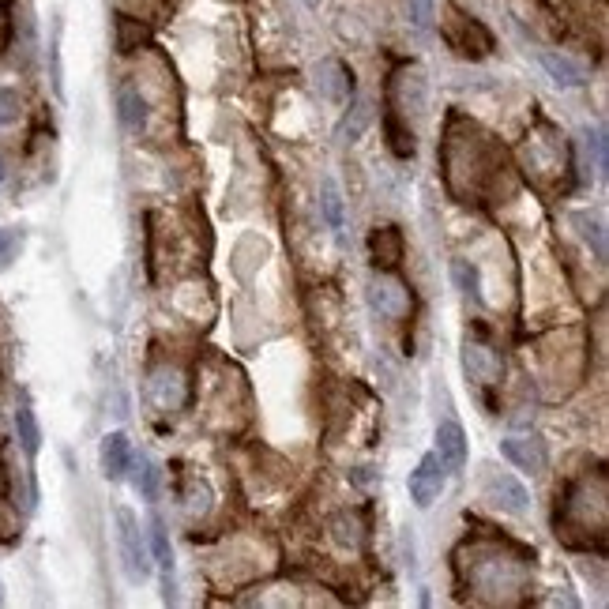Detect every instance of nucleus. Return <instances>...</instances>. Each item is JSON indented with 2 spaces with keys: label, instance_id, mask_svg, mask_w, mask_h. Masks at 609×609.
Listing matches in <instances>:
<instances>
[{
  "label": "nucleus",
  "instance_id": "obj_32",
  "mask_svg": "<svg viewBox=\"0 0 609 609\" xmlns=\"http://www.w3.org/2000/svg\"><path fill=\"white\" fill-rule=\"evenodd\" d=\"M0 602H4V583H0Z\"/></svg>",
  "mask_w": 609,
  "mask_h": 609
},
{
  "label": "nucleus",
  "instance_id": "obj_10",
  "mask_svg": "<svg viewBox=\"0 0 609 609\" xmlns=\"http://www.w3.org/2000/svg\"><path fill=\"white\" fill-rule=\"evenodd\" d=\"M437 455L448 467V474L467 467V433L459 422H440L437 425Z\"/></svg>",
  "mask_w": 609,
  "mask_h": 609
},
{
  "label": "nucleus",
  "instance_id": "obj_2",
  "mask_svg": "<svg viewBox=\"0 0 609 609\" xmlns=\"http://www.w3.org/2000/svg\"><path fill=\"white\" fill-rule=\"evenodd\" d=\"M444 485H448V467L440 463L437 452H425L422 459H418V467L410 470L406 489H410V500H414L418 508H433L440 500V493H444Z\"/></svg>",
  "mask_w": 609,
  "mask_h": 609
},
{
  "label": "nucleus",
  "instance_id": "obj_4",
  "mask_svg": "<svg viewBox=\"0 0 609 609\" xmlns=\"http://www.w3.org/2000/svg\"><path fill=\"white\" fill-rule=\"evenodd\" d=\"M316 91H320V98L331 102V106H346L350 94H354V72H350L343 61L324 57V61L316 64Z\"/></svg>",
  "mask_w": 609,
  "mask_h": 609
},
{
  "label": "nucleus",
  "instance_id": "obj_33",
  "mask_svg": "<svg viewBox=\"0 0 609 609\" xmlns=\"http://www.w3.org/2000/svg\"><path fill=\"white\" fill-rule=\"evenodd\" d=\"M0 181H4V166H0Z\"/></svg>",
  "mask_w": 609,
  "mask_h": 609
},
{
  "label": "nucleus",
  "instance_id": "obj_11",
  "mask_svg": "<svg viewBox=\"0 0 609 609\" xmlns=\"http://www.w3.org/2000/svg\"><path fill=\"white\" fill-rule=\"evenodd\" d=\"M538 64H542V72H546L557 87H568V91H576V87H587V72L579 68L572 57H564L557 49H542L538 53Z\"/></svg>",
  "mask_w": 609,
  "mask_h": 609
},
{
  "label": "nucleus",
  "instance_id": "obj_14",
  "mask_svg": "<svg viewBox=\"0 0 609 609\" xmlns=\"http://www.w3.org/2000/svg\"><path fill=\"white\" fill-rule=\"evenodd\" d=\"M128 482H132V489L140 493L143 500H155L158 497V482H162V470H158V463L151 459V455H136L132 452V463H128Z\"/></svg>",
  "mask_w": 609,
  "mask_h": 609
},
{
  "label": "nucleus",
  "instance_id": "obj_31",
  "mask_svg": "<svg viewBox=\"0 0 609 609\" xmlns=\"http://www.w3.org/2000/svg\"><path fill=\"white\" fill-rule=\"evenodd\" d=\"M301 4H305V8H320V0H301Z\"/></svg>",
  "mask_w": 609,
  "mask_h": 609
},
{
  "label": "nucleus",
  "instance_id": "obj_6",
  "mask_svg": "<svg viewBox=\"0 0 609 609\" xmlns=\"http://www.w3.org/2000/svg\"><path fill=\"white\" fill-rule=\"evenodd\" d=\"M500 455H504L512 467L527 470V474H542L549 463L546 444L538 437H504L500 440Z\"/></svg>",
  "mask_w": 609,
  "mask_h": 609
},
{
  "label": "nucleus",
  "instance_id": "obj_1",
  "mask_svg": "<svg viewBox=\"0 0 609 609\" xmlns=\"http://www.w3.org/2000/svg\"><path fill=\"white\" fill-rule=\"evenodd\" d=\"M117 546H121V568L132 583L151 576V553L143 542L140 519L132 516L128 508H117Z\"/></svg>",
  "mask_w": 609,
  "mask_h": 609
},
{
  "label": "nucleus",
  "instance_id": "obj_20",
  "mask_svg": "<svg viewBox=\"0 0 609 609\" xmlns=\"http://www.w3.org/2000/svg\"><path fill=\"white\" fill-rule=\"evenodd\" d=\"M16 433H19V444H23V452L38 455V448H42V429H38V418H34V410L27 403L16 410Z\"/></svg>",
  "mask_w": 609,
  "mask_h": 609
},
{
  "label": "nucleus",
  "instance_id": "obj_8",
  "mask_svg": "<svg viewBox=\"0 0 609 609\" xmlns=\"http://www.w3.org/2000/svg\"><path fill=\"white\" fill-rule=\"evenodd\" d=\"M452 16H455V23H459V38L452 34V46L459 49L463 57H470V61L489 57V53H493V34L485 31L474 16H463V12H452Z\"/></svg>",
  "mask_w": 609,
  "mask_h": 609
},
{
  "label": "nucleus",
  "instance_id": "obj_9",
  "mask_svg": "<svg viewBox=\"0 0 609 609\" xmlns=\"http://www.w3.org/2000/svg\"><path fill=\"white\" fill-rule=\"evenodd\" d=\"M128 463H132V440L125 433H106L102 448H98V467L110 482H125Z\"/></svg>",
  "mask_w": 609,
  "mask_h": 609
},
{
  "label": "nucleus",
  "instance_id": "obj_15",
  "mask_svg": "<svg viewBox=\"0 0 609 609\" xmlns=\"http://www.w3.org/2000/svg\"><path fill=\"white\" fill-rule=\"evenodd\" d=\"M117 117H121V125L128 132H140L147 125V98L140 94L136 83H125L121 91H117Z\"/></svg>",
  "mask_w": 609,
  "mask_h": 609
},
{
  "label": "nucleus",
  "instance_id": "obj_3",
  "mask_svg": "<svg viewBox=\"0 0 609 609\" xmlns=\"http://www.w3.org/2000/svg\"><path fill=\"white\" fill-rule=\"evenodd\" d=\"M485 500L489 504H497L500 512H508V516H527L531 512V493H527V485L512 478V474H489L485 478Z\"/></svg>",
  "mask_w": 609,
  "mask_h": 609
},
{
  "label": "nucleus",
  "instance_id": "obj_19",
  "mask_svg": "<svg viewBox=\"0 0 609 609\" xmlns=\"http://www.w3.org/2000/svg\"><path fill=\"white\" fill-rule=\"evenodd\" d=\"M572 222L579 226V237H583V241H587V245L594 249V260H598V264H606V256H609V249H606V226H602L598 219H591L587 211L572 215Z\"/></svg>",
  "mask_w": 609,
  "mask_h": 609
},
{
  "label": "nucleus",
  "instance_id": "obj_23",
  "mask_svg": "<svg viewBox=\"0 0 609 609\" xmlns=\"http://www.w3.org/2000/svg\"><path fill=\"white\" fill-rule=\"evenodd\" d=\"M583 143H587V155L594 158V173H598V177H606V170H609L606 128H587V132H583Z\"/></svg>",
  "mask_w": 609,
  "mask_h": 609
},
{
  "label": "nucleus",
  "instance_id": "obj_25",
  "mask_svg": "<svg viewBox=\"0 0 609 609\" xmlns=\"http://www.w3.org/2000/svg\"><path fill=\"white\" fill-rule=\"evenodd\" d=\"M406 16L418 31H429L433 27V0H406Z\"/></svg>",
  "mask_w": 609,
  "mask_h": 609
},
{
  "label": "nucleus",
  "instance_id": "obj_18",
  "mask_svg": "<svg viewBox=\"0 0 609 609\" xmlns=\"http://www.w3.org/2000/svg\"><path fill=\"white\" fill-rule=\"evenodd\" d=\"M384 132H388V151L395 158H414V132L403 125V117L391 110L384 117Z\"/></svg>",
  "mask_w": 609,
  "mask_h": 609
},
{
  "label": "nucleus",
  "instance_id": "obj_17",
  "mask_svg": "<svg viewBox=\"0 0 609 609\" xmlns=\"http://www.w3.org/2000/svg\"><path fill=\"white\" fill-rule=\"evenodd\" d=\"M320 215H324V222H328L331 230H343V226H346L343 192H339V185H335L331 177H324V181H320Z\"/></svg>",
  "mask_w": 609,
  "mask_h": 609
},
{
  "label": "nucleus",
  "instance_id": "obj_29",
  "mask_svg": "<svg viewBox=\"0 0 609 609\" xmlns=\"http://www.w3.org/2000/svg\"><path fill=\"white\" fill-rule=\"evenodd\" d=\"M350 478H354V482H358V485H373V482H376V474H373V470H369V467H358V470H354V474H350Z\"/></svg>",
  "mask_w": 609,
  "mask_h": 609
},
{
  "label": "nucleus",
  "instance_id": "obj_7",
  "mask_svg": "<svg viewBox=\"0 0 609 609\" xmlns=\"http://www.w3.org/2000/svg\"><path fill=\"white\" fill-rule=\"evenodd\" d=\"M403 252H406V241H403V230L399 226H376L369 234V256L380 271H395L403 264Z\"/></svg>",
  "mask_w": 609,
  "mask_h": 609
},
{
  "label": "nucleus",
  "instance_id": "obj_27",
  "mask_svg": "<svg viewBox=\"0 0 609 609\" xmlns=\"http://www.w3.org/2000/svg\"><path fill=\"white\" fill-rule=\"evenodd\" d=\"M19 121V98L12 91H0V125H16Z\"/></svg>",
  "mask_w": 609,
  "mask_h": 609
},
{
  "label": "nucleus",
  "instance_id": "obj_24",
  "mask_svg": "<svg viewBox=\"0 0 609 609\" xmlns=\"http://www.w3.org/2000/svg\"><path fill=\"white\" fill-rule=\"evenodd\" d=\"M147 38H151V34H147V27H140L132 16H117V49H121V53L140 49Z\"/></svg>",
  "mask_w": 609,
  "mask_h": 609
},
{
  "label": "nucleus",
  "instance_id": "obj_26",
  "mask_svg": "<svg viewBox=\"0 0 609 609\" xmlns=\"http://www.w3.org/2000/svg\"><path fill=\"white\" fill-rule=\"evenodd\" d=\"M49 61H53V91L64 94V79H61V27L53 31V46H49Z\"/></svg>",
  "mask_w": 609,
  "mask_h": 609
},
{
  "label": "nucleus",
  "instance_id": "obj_13",
  "mask_svg": "<svg viewBox=\"0 0 609 609\" xmlns=\"http://www.w3.org/2000/svg\"><path fill=\"white\" fill-rule=\"evenodd\" d=\"M463 369H467V376L478 380V384H497L500 380V358L482 343L463 346Z\"/></svg>",
  "mask_w": 609,
  "mask_h": 609
},
{
  "label": "nucleus",
  "instance_id": "obj_22",
  "mask_svg": "<svg viewBox=\"0 0 609 609\" xmlns=\"http://www.w3.org/2000/svg\"><path fill=\"white\" fill-rule=\"evenodd\" d=\"M331 538L343 549H354L361 542V519L354 512H339V516L331 519Z\"/></svg>",
  "mask_w": 609,
  "mask_h": 609
},
{
  "label": "nucleus",
  "instance_id": "obj_28",
  "mask_svg": "<svg viewBox=\"0 0 609 609\" xmlns=\"http://www.w3.org/2000/svg\"><path fill=\"white\" fill-rule=\"evenodd\" d=\"M8 38H12V19H8V8H4V0H0V53L8 49Z\"/></svg>",
  "mask_w": 609,
  "mask_h": 609
},
{
  "label": "nucleus",
  "instance_id": "obj_21",
  "mask_svg": "<svg viewBox=\"0 0 609 609\" xmlns=\"http://www.w3.org/2000/svg\"><path fill=\"white\" fill-rule=\"evenodd\" d=\"M452 279H455V286H459V294L482 305V275H478V267L470 264V260H455Z\"/></svg>",
  "mask_w": 609,
  "mask_h": 609
},
{
  "label": "nucleus",
  "instance_id": "obj_5",
  "mask_svg": "<svg viewBox=\"0 0 609 609\" xmlns=\"http://www.w3.org/2000/svg\"><path fill=\"white\" fill-rule=\"evenodd\" d=\"M365 297H369L373 313H380L384 320H399V316L410 313V294H406V286L395 279H384V275L369 282Z\"/></svg>",
  "mask_w": 609,
  "mask_h": 609
},
{
  "label": "nucleus",
  "instance_id": "obj_30",
  "mask_svg": "<svg viewBox=\"0 0 609 609\" xmlns=\"http://www.w3.org/2000/svg\"><path fill=\"white\" fill-rule=\"evenodd\" d=\"M8 256H12V241L8 234H0V267H8Z\"/></svg>",
  "mask_w": 609,
  "mask_h": 609
},
{
  "label": "nucleus",
  "instance_id": "obj_12",
  "mask_svg": "<svg viewBox=\"0 0 609 609\" xmlns=\"http://www.w3.org/2000/svg\"><path fill=\"white\" fill-rule=\"evenodd\" d=\"M151 564L162 572L166 602H173V546H170V531L162 527V519H151Z\"/></svg>",
  "mask_w": 609,
  "mask_h": 609
},
{
  "label": "nucleus",
  "instance_id": "obj_16",
  "mask_svg": "<svg viewBox=\"0 0 609 609\" xmlns=\"http://www.w3.org/2000/svg\"><path fill=\"white\" fill-rule=\"evenodd\" d=\"M369 121H373V106H369L365 98H354V102H350V110H346V117L339 121V128H335V140L358 143L361 136H365Z\"/></svg>",
  "mask_w": 609,
  "mask_h": 609
}]
</instances>
